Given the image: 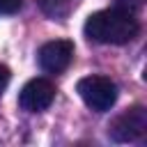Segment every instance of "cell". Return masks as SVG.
I'll use <instances>...</instances> for the list:
<instances>
[{"label": "cell", "mask_w": 147, "mask_h": 147, "mask_svg": "<svg viewBox=\"0 0 147 147\" xmlns=\"http://www.w3.org/2000/svg\"><path fill=\"white\" fill-rule=\"evenodd\" d=\"M39 7H41V11H44L46 16L62 21V18L69 14L71 2H69V0H39Z\"/></svg>", "instance_id": "cell-6"}, {"label": "cell", "mask_w": 147, "mask_h": 147, "mask_svg": "<svg viewBox=\"0 0 147 147\" xmlns=\"http://www.w3.org/2000/svg\"><path fill=\"white\" fill-rule=\"evenodd\" d=\"M74 60V41L69 39H55V41H46L39 53H37V62L46 74H62Z\"/></svg>", "instance_id": "cell-4"}, {"label": "cell", "mask_w": 147, "mask_h": 147, "mask_svg": "<svg viewBox=\"0 0 147 147\" xmlns=\"http://www.w3.org/2000/svg\"><path fill=\"white\" fill-rule=\"evenodd\" d=\"M55 99V85L48 78H32L23 85L18 94V106L28 113H41L46 110Z\"/></svg>", "instance_id": "cell-5"}, {"label": "cell", "mask_w": 147, "mask_h": 147, "mask_svg": "<svg viewBox=\"0 0 147 147\" xmlns=\"http://www.w3.org/2000/svg\"><path fill=\"white\" fill-rule=\"evenodd\" d=\"M9 78H11V71H9V67H7V64H0V94L7 90V85H9Z\"/></svg>", "instance_id": "cell-9"}, {"label": "cell", "mask_w": 147, "mask_h": 147, "mask_svg": "<svg viewBox=\"0 0 147 147\" xmlns=\"http://www.w3.org/2000/svg\"><path fill=\"white\" fill-rule=\"evenodd\" d=\"M142 5H145V0H115V7L126 9V11H131V14H136Z\"/></svg>", "instance_id": "cell-8"}, {"label": "cell", "mask_w": 147, "mask_h": 147, "mask_svg": "<svg viewBox=\"0 0 147 147\" xmlns=\"http://www.w3.org/2000/svg\"><path fill=\"white\" fill-rule=\"evenodd\" d=\"M147 131V110L142 106L126 108L108 124V136L115 142H136Z\"/></svg>", "instance_id": "cell-3"}, {"label": "cell", "mask_w": 147, "mask_h": 147, "mask_svg": "<svg viewBox=\"0 0 147 147\" xmlns=\"http://www.w3.org/2000/svg\"><path fill=\"white\" fill-rule=\"evenodd\" d=\"M83 32L90 41L122 46V44H129L138 37L140 23H138L136 14L119 9V7H110V9H101V11L90 14L83 25Z\"/></svg>", "instance_id": "cell-1"}, {"label": "cell", "mask_w": 147, "mask_h": 147, "mask_svg": "<svg viewBox=\"0 0 147 147\" xmlns=\"http://www.w3.org/2000/svg\"><path fill=\"white\" fill-rule=\"evenodd\" d=\"M21 7H23V0H0V16L16 14Z\"/></svg>", "instance_id": "cell-7"}, {"label": "cell", "mask_w": 147, "mask_h": 147, "mask_svg": "<svg viewBox=\"0 0 147 147\" xmlns=\"http://www.w3.org/2000/svg\"><path fill=\"white\" fill-rule=\"evenodd\" d=\"M83 103L94 113H106L117 101V85L108 76H85L76 85Z\"/></svg>", "instance_id": "cell-2"}]
</instances>
